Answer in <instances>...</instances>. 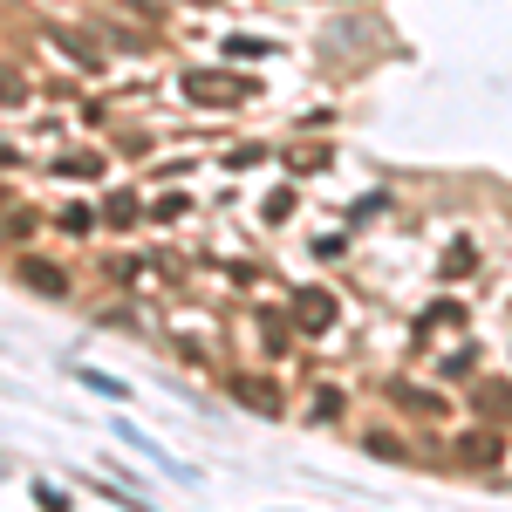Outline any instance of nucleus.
<instances>
[{"instance_id":"2","label":"nucleus","mask_w":512,"mask_h":512,"mask_svg":"<svg viewBox=\"0 0 512 512\" xmlns=\"http://www.w3.org/2000/svg\"><path fill=\"white\" fill-rule=\"evenodd\" d=\"M185 96H192V103H239V96H253V82H239V76H185Z\"/></svg>"},{"instance_id":"8","label":"nucleus","mask_w":512,"mask_h":512,"mask_svg":"<svg viewBox=\"0 0 512 512\" xmlns=\"http://www.w3.org/2000/svg\"><path fill=\"white\" fill-rule=\"evenodd\" d=\"M96 171H103V158H96V151H82V158L62 164V178H96Z\"/></svg>"},{"instance_id":"13","label":"nucleus","mask_w":512,"mask_h":512,"mask_svg":"<svg viewBox=\"0 0 512 512\" xmlns=\"http://www.w3.org/2000/svg\"><path fill=\"white\" fill-rule=\"evenodd\" d=\"M0 164H21V151H14V144H0Z\"/></svg>"},{"instance_id":"11","label":"nucleus","mask_w":512,"mask_h":512,"mask_svg":"<svg viewBox=\"0 0 512 512\" xmlns=\"http://www.w3.org/2000/svg\"><path fill=\"white\" fill-rule=\"evenodd\" d=\"M260 212H267V219H287V212H294V192H274L267 205H260Z\"/></svg>"},{"instance_id":"4","label":"nucleus","mask_w":512,"mask_h":512,"mask_svg":"<svg viewBox=\"0 0 512 512\" xmlns=\"http://www.w3.org/2000/svg\"><path fill=\"white\" fill-rule=\"evenodd\" d=\"M458 458H465V465H478V472H485V465H499V437H492V431L458 437Z\"/></svg>"},{"instance_id":"12","label":"nucleus","mask_w":512,"mask_h":512,"mask_svg":"<svg viewBox=\"0 0 512 512\" xmlns=\"http://www.w3.org/2000/svg\"><path fill=\"white\" fill-rule=\"evenodd\" d=\"M267 349H274V355L287 349V321H280V315H267Z\"/></svg>"},{"instance_id":"3","label":"nucleus","mask_w":512,"mask_h":512,"mask_svg":"<svg viewBox=\"0 0 512 512\" xmlns=\"http://www.w3.org/2000/svg\"><path fill=\"white\" fill-rule=\"evenodd\" d=\"M21 280H28L35 294H48V301H55V294H69V274H62L55 260H21Z\"/></svg>"},{"instance_id":"10","label":"nucleus","mask_w":512,"mask_h":512,"mask_svg":"<svg viewBox=\"0 0 512 512\" xmlns=\"http://www.w3.org/2000/svg\"><path fill=\"white\" fill-rule=\"evenodd\" d=\"M103 212H110V219H117V226H130V219H137V205H130V198H123V192L110 198V205H103Z\"/></svg>"},{"instance_id":"9","label":"nucleus","mask_w":512,"mask_h":512,"mask_svg":"<svg viewBox=\"0 0 512 512\" xmlns=\"http://www.w3.org/2000/svg\"><path fill=\"white\" fill-rule=\"evenodd\" d=\"M89 226H96V212H89V205H69V212H62V233H89Z\"/></svg>"},{"instance_id":"1","label":"nucleus","mask_w":512,"mask_h":512,"mask_svg":"<svg viewBox=\"0 0 512 512\" xmlns=\"http://www.w3.org/2000/svg\"><path fill=\"white\" fill-rule=\"evenodd\" d=\"M294 321H301L308 335L335 328V294H328V287H294Z\"/></svg>"},{"instance_id":"5","label":"nucleus","mask_w":512,"mask_h":512,"mask_svg":"<svg viewBox=\"0 0 512 512\" xmlns=\"http://www.w3.org/2000/svg\"><path fill=\"white\" fill-rule=\"evenodd\" d=\"M233 396L246 403V410H260V417H274V410H280L274 383H260V376H246V383H233Z\"/></svg>"},{"instance_id":"6","label":"nucleus","mask_w":512,"mask_h":512,"mask_svg":"<svg viewBox=\"0 0 512 512\" xmlns=\"http://www.w3.org/2000/svg\"><path fill=\"white\" fill-rule=\"evenodd\" d=\"M76 383H82V390H96V396H110V403H123V396H130V383L103 376V369H89V362H76Z\"/></svg>"},{"instance_id":"7","label":"nucleus","mask_w":512,"mask_h":512,"mask_svg":"<svg viewBox=\"0 0 512 512\" xmlns=\"http://www.w3.org/2000/svg\"><path fill=\"white\" fill-rule=\"evenodd\" d=\"M478 410H485V417H506V410H512V390H506V383H485V390H478Z\"/></svg>"}]
</instances>
